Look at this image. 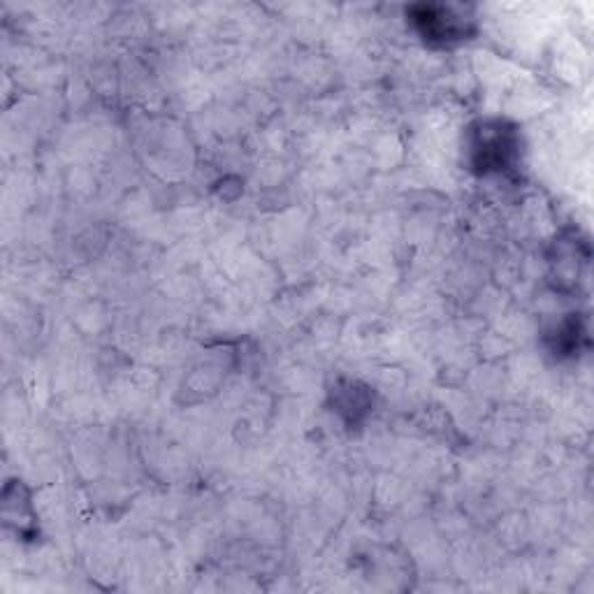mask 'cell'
Here are the masks:
<instances>
[{
  "label": "cell",
  "instance_id": "6da1fadb",
  "mask_svg": "<svg viewBox=\"0 0 594 594\" xmlns=\"http://www.w3.org/2000/svg\"><path fill=\"white\" fill-rule=\"evenodd\" d=\"M418 14H414V22L420 30V36L430 40V42H453V40H463L469 26L467 20L463 16H455L451 8H418Z\"/></svg>",
  "mask_w": 594,
  "mask_h": 594
},
{
  "label": "cell",
  "instance_id": "7a4b0ae2",
  "mask_svg": "<svg viewBox=\"0 0 594 594\" xmlns=\"http://www.w3.org/2000/svg\"><path fill=\"white\" fill-rule=\"evenodd\" d=\"M473 151H477V163L488 169H502L514 154L511 132L497 126H483L481 132H477V142H473Z\"/></svg>",
  "mask_w": 594,
  "mask_h": 594
}]
</instances>
